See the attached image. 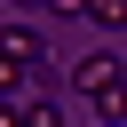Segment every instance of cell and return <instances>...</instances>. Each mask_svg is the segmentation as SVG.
<instances>
[{
    "label": "cell",
    "instance_id": "8992f818",
    "mask_svg": "<svg viewBox=\"0 0 127 127\" xmlns=\"http://www.w3.org/2000/svg\"><path fill=\"white\" fill-rule=\"evenodd\" d=\"M16 79H24V64H16V56H0V95H16Z\"/></svg>",
    "mask_w": 127,
    "mask_h": 127
},
{
    "label": "cell",
    "instance_id": "9c48e42d",
    "mask_svg": "<svg viewBox=\"0 0 127 127\" xmlns=\"http://www.w3.org/2000/svg\"><path fill=\"white\" fill-rule=\"evenodd\" d=\"M103 127H111V119H103Z\"/></svg>",
    "mask_w": 127,
    "mask_h": 127
},
{
    "label": "cell",
    "instance_id": "277c9868",
    "mask_svg": "<svg viewBox=\"0 0 127 127\" xmlns=\"http://www.w3.org/2000/svg\"><path fill=\"white\" fill-rule=\"evenodd\" d=\"M79 16H95V24H111V32H119V24H127V0H87Z\"/></svg>",
    "mask_w": 127,
    "mask_h": 127
},
{
    "label": "cell",
    "instance_id": "52a82bcc",
    "mask_svg": "<svg viewBox=\"0 0 127 127\" xmlns=\"http://www.w3.org/2000/svg\"><path fill=\"white\" fill-rule=\"evenodd\" d=\"M0 127H24V111H16V103H8V95H0Z\"/></svg>",
    "mask_w": 127,
    "mask_h": 127
},
{
    "label": "cell",
    "instance_id": "5b68a950",
    "mask_svg": "<svg viewBox=\"0 0 127 127\" xmlns=\"http://www.w3.org/2000/svg\"><path fill=\"white\" fill-rule=\"evenodd\" d=\"M24 127H64V111H56V103H32V111H24Z\"/></svg>",
    "mask_w": 127,
    "mask_h": 127
},
{
    "label": "cell",
    "instance_id": "ba28073f",
    "mask_svg": "<svg viewBox=\"0 0 127 127\" xmlns=\"http://www.w3.org/2000/svg\"><path fill=\"white\" fill-rule=\"evenodd\" d=\"M24 8H48V0H24Z\"/></svg>",
    "mask_w": 127,
    "mask_h": 127
},
{
    "label": "cell",
    "instance_id": "3957f363",
    "mask_svg": "<svg viewBox=\"0 0 127 127\" xmlns=\"http://www.w3.org/2000/svg\"><path fill=\"white\" fill-rule=\"evenodd\" d=\"M87 103H95V119H111V127H127V79H119V87H103V95H87Z\"/></svg>",
    "mask_w": 127,
    "mask_h": 127
},
{
    "label": "cell",
    "instance_id": "6da1fadb",
    "mask_svg": "<svg viewBox=\"0 0 127 127\" xmlns=\"http://www.w3.org/2000/svg\"><path fill=\"white\" fill-rule=\"evenodd\" d=\"M119 79H127V64H119L111 48H95V56L71 64V87H79V95H103V87H119Z\"/></svg>",
    "mask_w": 127,
    "mask_h": 127
},
{
    "label": "cell",
    "instance_id": "7a4b0ae2",
    "mask_svg": "<svg viewBox=\"0 0 127 127\" xmlns=\"http://www.w3.org/2000/svg\"><path fill=\"white\" fill-rule=\"evenodd\" d=\"M0 56H16V64H40V32H32V24H0Z\"/></svg>",
    "mask_w": 127,
    "mask_h": 127
}]
</instances>
